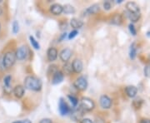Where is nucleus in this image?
<instances>
[{
  "mask_svg": "<svg viewBox=\"0 0 150 123\" xmlns=\"http://www.w3.org/2000/svg\"><path fill=\"white\" fill-rule=\"evenodd\" d=\"M42 82L36 77L28 76L24 79V87L30 91H39L42 89Z\"/></svg>",
  "mask_w": 150,
  "mask_h": 123,
  "instance_id": "nucleus-1",
  "label": "nucleus"
},
{
  "mask_svg": "<svg viewBox=\"0 0 150 123\" xmlns=\"http://www.w3.org/2000/svg\"><path fill=\"white\" fill-rule=\"evenodd\" d=\"M16 56L13 52H8L3 56V67L4 69L11 68L16 62Z\"/></svg>",
  "mask_w": 150,
  "mask_h": 123,
  "instance_id": "nucleus-2",
  "label": "nucleus"
},
{
  "mask_svg": "<svg viewBox=\"0 0 150 123\" xmlns=\"http://www.w3.org/2000/svg\"><path fill=\"white\" fill-rule=\"evenodd\" d=\"M79 107L83 112H91L95 108V103L89 97H83L80 100Z\"/></svg>",
  "mask_w": 150,
  "mask_h": 123,
  "instance_id": "nucleus-3",
  "label": "nucleus"
},
{
  "mask_svg": "<svg viewBox=\"0 0 150 123\" xmlns=\"http://www.w3.org/2000/svg\"><path fill=\"white\" fill-rule=\"evenodd\" d=\"M74 85L78 90L84 91L88 87V80L84 76H80L75 80Z\"/></svg>",
  "mask_w": 150,
  "mask_h": 123,
  "instance_id": "nucleus-4",
  "label": "nucleus"
},
{
  "mask_svg": "<svg viewBox=\"0 0 150 123\" xmlns=\"http://www.w3.org/2000/svg\"><path fill=\"white\" fill-rule=\"evenodd\" d=\"M59 111L61 116H67L71 112V109L64 98H60L59 102Z\"/></svg>",
  "mask_w": 150,
  "mask_h": 123,
  "instance_id": "nucleus-5",
  "label": "nucleus"
},
{
  "mask_svg": "<svg viewBox=\"0 0 150 123\" xmlns=\"http://www.w3.org/2000/svg\"><path fill=\"white\" fill-rule=\"evenodd\" d=\"M28 54V49L27 46H21L17 49L15 56L18 60L23 61L27 58Z\"/></svg>",
  "mask_w": 150,
  "mask_h": 123,
  "instance_id": "nucleus-6",
  "label": "nucleus"
},
{
  "mask_svg": "<svg viewBox=\"0 0 150 123\" xmlns=\"http://www.w3.org/2000/svg\"><path fill=\"white\" fill-rule=\"evenodd\" d=\"M99 103L103 109H109L112 107V100L107 95H102L99 99Z\"/></svg>",
  "mask_w": 150,
  "mask_h": 123,
  "instance_id": "nucleus-7",
  "label": "nucleus"
},
{
  "mask_svg": "<svg viewBox=\"0 0 150 123\" xmlns=\"http://www.w3.org/2000/svg\"><path fill=\"white\" fill-rule=\"evenodd\" d=\"M71 57H72V51L69 48L63 49L59 53V58L61 59V61H63L64 63H68Z\"/></svg>",
  "mask_w": 150,
  "mask_h": 123,
  "instance_id": "nucleus-8",
  "label": "nucleus"
},
{
  "mask_svg": "<svg viewBox=\"0 0 150 123\" xmlns=\"http://www.w3.org/2000/svg\"><path fill=\"white\" fill-rule=\"evenodd\" d=\"M126 8L128 13H140L139 6L134 2H128L126 4Z\"/></svg>",
  "mask_w": 150,
  "mask_h": 123,
  "instance_id": "nucleus-9",
  "label": "nucleus"
},
{
  "mask_svg": "<svg viewBox=\"0 0 150 123\" xmlns=\"http://www.w3.org/2000/svg\"><path fill=\"white\" fill-rule=\"evenodd\" d=\"M100 11V8L98 4H93L88 8H87L85 10L83 11V15L88 16V15H93V14H97Z\"/></svg>",
  "mask_w": 150,
  "mask_h": 123,
  "instance_id": "nucleus-10",
  "label": "nucleus"
},
{
  "mask_svg": "<svg viewBox=\"0 0 150 123\" xmlns=\"http://www.w3.org/2000/svg\"><path fill=\"white\" fill-rule=\"evenodd\" d=\"M72 66H73L74 72L75 73H81L83 69V65L80 59H74L72 63Z\"/></svg>",
  "mask_w": 150,
  "mask_h": 123,
  "instance_id": "nucleus-11",
  "label": "nucleus"
},
{
  "mask_svg": "<svg viewBox=\"0 0 150 123\" xmlns=\"http://www.w3.org/2000/svg\"><path fill=\"white\" fill-rule=\"evenodd\" d=\"M64 74L63 73V72H61V71L59 70L56 73H54V75H53L52 84H54V85L59 84V83H61L64 81Z\"/></svg>",
  "mask_w": 150,
  "mask_h": 123,
  "instance_id": "nucleus-12",
  "label": "nucleus"
},
{
  "mask_svg": "<svg viewBox=\"0 0 150 123\" xmlns=\"http://www.w3.org/2000/svg\"><path fill=\"white\" fill-rule=\"evenodd\" d=\"M47 58L49 62H54L58 58V50L55 48H49L47 51Z\"/></svg>",
  "mask_w": 150,
  "mask_h": 123,
  "instance_id": "nucleus-13",
  "label": "nucleus"
},
{
  "mask_svg": "<svg viewBox=\"0 0 150 123\" xmlns=\"http://www.w3.org/2000/svg\"><path fill=\"white\" fill-rule=\"evenodd\" d=\"M24 86H23L22 85H17L13 90V93L15 97L20 99L23 96H24Z\"/></svg>",
  "mask_w": 150,
  "mask_h": 123,
  "instance_id": "nucleus-14",
  "label": "nucleus"
},
{
  "mask_svg": "<svg viewBox=\"0 0 150 123\" xmlns=\"http://www.w3.org/2000/svg\"><path fill=\"white\" fill-rule=\"evenodd\" d=\"M50 12L55 16L60 15L63 13V6L59 4H54L50 7Z\"/></svg>",
  "mask_w": 150,
  "mask_h": 123,
  "instance_id": "nucleus-15",
  "label": "nucleus"
},
{
  "mask_svg": "<svg viewBox=\"0 0 150 123\" xmlns=\"http://www.w3.org/2000/svg\"><path fill=\"white\" fill-rule=\"evenodd\" d=\"M125 92L129 97L134 98L138 93V88L135 86H128L125 88Z\"/></svg>",
  "mask_w": 150,
  "mask_h": 123,
  "instance_id": "nucleus-16",
  "label": "nucleus"
},
{
  "mask_svg": "<svg viewBox=\"0 0 150 123\" xmlns=\"http://www.w3.org/2000/svg\"><path fill=\"white\" fill-rule=\"evenodd\" d=\"M70 25L71 27H74V30H77V29H79L81 27L83 26V21L79 20V18H72L70 20Z\"/></svg>",
  "mask_w": 150,
  "mask_h": 123,
  "instance_id": "nucleus-17",
  "label": "nucleus"
},
{
  "mask_svg": "<svg viewBox=\"0 0 150 123\" xmlns=\"http://www.w3.org/2000/svg\"><path fill=\"white\" fill-rule=\"evenodd\" d=\"M73 72H74V70H73L72 63H69V62L65 63V64L63 66V73L66 75H71Z\"/></svg>",
  "mask_w": 150,
  "mask_h": 123,
  "instance_id": "nucleus-18",
  "label": "nucleus"
},
{
  "mask_svg": "<svg viewBox=\"0 0 150 123\" xmlns=\"http://www.w3.org/2000/svg\"><path fill=\"white\" fill-rule=\"evenodd\" d=\"M83 112H84L81 109L80 107H79L78 109H74V110L72 112V118L74 119L75 121H77V120H79V119L83 115Z\"/></svg>",
  "mask_w": 150,
  "mask_h": 123,
  "instance_id": "nucleus-19",
  "label": "nucleus"
},
{
  "mask_svg": "<svg viewBox=\"0 0 150 123\" xmlns=\"http://www.w3.org/2000/svg\"><path fill=\"white\" fill-rule=\"evenodd\" d=\"M63 13L64 14H74L75 13V8L70 4H65L64 6H63Z\"/></svg>",
  "mask_w": 150,
  "mask_h": 123,
  "instance_id": "nucleus-20",
  "label": "nucleus"
},
{
  "mask_svg": "<svg viewBox=\"0 0 150 123\" xmlns=\"http://www.w3.org/2000/svg\"><path fill=\"white\" fill-rule=\"evenodd\" d=\"M137 56V48H136V44L135 43H132L130 46V49H129V57L132 60H134Z\"/></svg>",
  "mask_w": 150,
  "mask_h": 123,
  "instance_id": "nucleus-21",
  "label": "nucleus"
},
{
  "mask_svg": "<svg viewBox=\"0 0 150 123\" xmlns=\"http://www.w3.org/2000/svg\"><path fill=\"white\" fill-rule=\"evenodd\" d=\"M127 17L131 22H138L140 18V13H131L127 12Z\"/></svg>",
  "mask_w": 150,
  "mask_h": 123,
  "instance_id": "nucleus-22",
  "label": "nucleus"
},
{
  "mask_svg": "<svg viewBox=\"0 0 150 123\" xmlns=\"http://www.w3.org/2000/svg\"><path fill=\"white\" fill-rule=\"evenodd\" d=\"M122 21H123L122 17L119 14H116L111 18V23L114 24V25H120L122 23Z\"/></svg>",
  "mask_w": 150,
  "mask_h": 123,
  "instance_id": "nucleus-23",
  "label": "nucleus"
},
{
  "mask_svg": "<svg viewBox=\"0 0 150 123\" xmlns=\"http://www.w3.org/2000/svg\"><path fill=\"white\" fill-rule=\"evenodd\" d=\"M29 41H30V43H31L32 47L34 48V49H36V50L40 49V45H39V43H38V42L37 40L33 38V36H30V37H29Z\"/></svg>",
  "mask_w": 150,
  "mask_h": 123,
  "instance_id": "nucleus-24",
  "label": "nucleus"
},
{
  "mask_svg": "<svg viewBox=\"0 0 150 123\" xmlns=\"http://www.w3.org/2000/svg\"><path fill=\"white\" fill-rule=\"evenodd\" d=\"M59 70L57 68V66L56 65H50L48 67V75H54V73H56Z\"/></svg>",
  "mask_w": 150,
  "mask_h": 123,
  "instance_id": "nucleus-25",
  "label": "nucleus"
},
{
  "mask_svg": "<svg viewBox=\"0 0 150 123\" xmlns=\"http://www.w3.org/2000/svg\"><path fill=\"white\" fill-rule=\"evenodd\" d=\"M11 82H12V77L10 75L6 76L4 78V83L6 88H9L11 86Z\"/></svg>",
  "mask_w": 150,
  "mask_h": 123,
  "instance_id": "nucleus-26",
  "label": "nucleus"
},
{
  "mask_svg": "<svg viewBox=\"0 0 150 123\" xmlns=\"http://www.w3.org/2000/svg\"><path fill=\"white\" fill-rule=\"evenodd\" d=\"M68 98H69V100L70 102L72 103V105L74 107H77V105L79 103V100H78V98L76 96H73V95H68Z\"/></svg>",
  "mask_w": 150,
  "mask_h": 123,
  "instance_id": "nucleus-27",
  "label": "nucleus"
},
{
  "mask_svg": "<svg viewBox=\"0 0 150 123\" xmlns=\"http://www.w3.org/2000/svg\"><path fill=\"white\" fill-rule=\"evenodd\" d=\"M12 30H13V34H17L18 31H19V24H18V21H13V26H12Z\"/></svg>",
  "mask_w": 150,
  "mask_h": 123,
  "instance_id": "nucleus-28",
  "label": "nucleus"
},
{
  "mask_svg": "<svg viewBox=\"0 0 150 123\" xmlns=\"http://www.w3.org/2000/svg\"><path fill=\"white\" fill-rule=\"evenodd\" d=\"M142 104H143V101L141 99H136L133 102V105L136 109H139L141 106H142Z\"/></svg>",
  "mask_w": 150,
  "mask_h": 123,
  "instance_id": "nucleus-29",
  "label": "nucleus"
},
{
  "mask_svg": "<svg viewBox=\"0 0 150 123\" xmlns=\"http://www.w3.org/2000/svg\"><path fill=\"white\" fill-rule=\"evenodd\" d=\"M129 29L130 33H131L133 36H136V35H137V30H136V28H135V27H134V25L133 23H130V24H129Z\"/></svg>",
  "mask_w": 150,
  "mask_h": 123,
  "instance_id": "nucleus-30",
  "label": "nucleus"
},
{
  "mask_svg": "<svg viewBox=\"0 0 150 123\" xmlns=\"http://www.w3.org/2000/svg\"><path fill=\"white\" fill-rule=\"evenodd\" d=\"M79 34V32H78V30H73V31H71L69 32V39L71 40V39H73V38H74L77 35Z\"/></svg>",
  "mask_w": 150,
  "mask_h": 123,
  "instance_id": "nucleus-31",
  "label": "nucleus"
},
{
  "mask_svg": "<svg viewBox=\"0 0 150 123\" xmlns=\"http://www.w3.org/2000/svg\"><path fill=\"white\" fill-rule=\"evenodd\" d=\"M144 73L146 77H150V65L146 66L144 69Z\"/></svg>",
  "mask_w": 150,
  "mask_h": 123,
  "instance_id": "nucleus-32",
  "label": "nucleus"
},
{
  "mask_svg": "<svg viewBox=\"0 0 150 123\" xmlns=\"http://www.w3.org/2000/svg\"><path fill=\"white\" fill-rule=\"evenodd\" d=\"M112 8V5H111V3L109 1H106L104 4H103V8L105 10H110Z\"/></svg>",
  "mask_w": 150,
  "mask_h": 123,
  "instance_id": "nucleus-33",
  "label": "nucleus"
},
{
  "mask_svg": "<svg viewBox=\"0 0 150 123\" xmlns=\"http://www.w3.org/2000/svg\"><path fill=\"white\" fill-rule=\"evenodd\" d=\"M39 123H53V121L50 118H43L40 120Z\"/></svg>",
  "mask_w": 150,
  "mask_h": 123,
  "instance_id": "nucleus-34",
  "label": "nucleus"
},
{
  "mask_svg": "<svg viewBox=\"0 0 150 123\" xmlns=\"http://www.w3.org/2000/svg\"><path fill=\"white\" fill-rule=\"evenodd\" d=\"M12 123H32V122L28 119H25V120H18Z\"/></svg>",
  "mask_w": 150,
  "mask_h": 123,
  "instance_id": "nucleus-35",
  "label": "nucleus"
},
{
  "mask_svg": "<svg viewBox=\"0 0 150 123\" xmlns=\"http://www.w3.org/2000/svg\"><path fill=\"white\" fill-rule=\"evenodd\" d=\"M80 123H93V122L89 118H83L80 121Z\"/></svg>",
  "mask_w": 150,
  "mask_h": 123,
  "instance_id": "nucleus-36",
  "label": "nucleus"
},
{
  "mask_svg": "<svg viewBox=\"0 0 150 123\" xmlns=\"http://www.w3.org/2000/svg\"><path fill=\"white\" fill-rule=\"evenodd\" d=\"M67 35H68V34H67V32H64V33L60 36V38H59V42H62L63 40H64L65 38H66V37H67Z\"/></svg>",
  "mask_w": 150,
  "mask_h": 123,
  "instance_id": "nucleus-37",
  "label": "nucleus"
},
{
  "mask_svg": "<svg viewBox=\"0 0 150 123\" xmlns=\"http://www.w3.org/2000/svg\"><path fill=\"white\" fill-rule=\"evenodd\" d=\"M139 123H150V119H148V118H143L140 120Z\"/></svg>",
  "mask_w": 150,
  "mask_h": 123,
  "instance_id": "nucleus-38",
  "label": "nucleus"
},
{
  "mask_svg": "<svg viewBox=\"0 0 150 123\" xmlns=\"http://www.w3.org/2000/svg\"><path fill=\"white\" fill-rule=\"evenodd\" d=\"M96 123H104V121L103 120L102 118H97V120H96Z\"/></svg>",
  "mask_w": 150,
  "mask_h": 123,
  "instance_id": "nucleus-39",
  "label": "nucleus"
},
{
  "mask_svg": "<svg viewBox=\"0 0 150 123\" xmlns=\"http://www.w3.org/2000/svg\"><path fill=\"white\" fill-rule=\"evenodd\" d=\"M116 3L117 4H121V3H123V0H116Z\"/></svg>",
  "mask_w": 150,
  "mask_h": 123,
  "instance_id": "nucleus-40",
  "label": "nucleus"
},
{
  "mask_svg": "<svg viewBox=\"0 0 150 123\" xmlns=\"http://www.w3.org/2000/svg\"><path fill=\"white\" fill-rule=\"evenodd\" d=\"M2 13H3V9H2L1 7H0V15H2Z\"/></svg>",
  "mask_w": 150,
  "mask_h": 123,
  "instance_id": "nucleus-41",
  "label": "nucleus"
},
{
  "mask_svg": "<svg viewBox=\"0 0 150 123\" xmlns=\"http://www.w3.org/2000/svg\"><path fill=\"white\" fill-rule=\"evenodd\" d=\"M147 36H148V37H150V31H149V32H147Z\"/></svg>",
  "mask_w": 150,
  "mask_h": 123,
  "instance_id": "nucleus-42",
  "label": "nucleus"
},
{
  "mask_svg": "<svg viewBox=\"0 0 150 123\" xmlns=\"http://www.w3.org/2000/svg\"><path fill=\"white\" fill-rule=\"evenodd\" d=\"M2 3H3V1H2V0H0V4H2Z\"/></svg>",
  "mask_w": 150,
  "mask_h": 123,
  "instance_id": "nucleus-43",
  "label": "nucleus"
},
{
  "mask_svg": "<svg viewBox=\"0 0 150 123\" xmlns=\"http://www.w3.org/2000/svg\"><path fill=\"white\" fill-rule=\"evenodd\" d=\"M0 28H1V25H0Z\"/></svg>",
  "mask_w": 150,
  "mask_h": 123,
  "instance_id": "nucleus-44",
  "label": "nucleus"
}]
</instances>
